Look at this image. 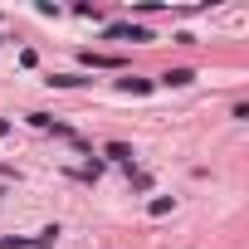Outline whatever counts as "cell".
I'll return each instance as SVG.
<instances>
[{
  "label": "cell",
  "instance_id": "obj_1",
  "mask_svg": "<svg viewBox=\"0 0 249 249\" xmlns=\"http://www.w3.org/2000/svg\"><path fill=\"white\" fill-rule=\"evenodd\" d=\"M107 39H132V44H142V39H152V35L137 30V25H107Z\"/></svg>",
  "mask_w": 249,
  "mask_h": 249
},
{
  "label": "cell",
  "instance_id": "obj_2",
  "mask_svg": "<svg viewBox=\"0 0 249 249\" xmlns=\"http://www.w3.org/2000/svg\"><path fill=\"white\" fill-rule=\"evenodd\" d=\"M191 78H196L191 69H166V73H161V83H166V88H186Z\"/></svg>",
  "mask_w": 249,
  "mask_h": 249
},
{
  "label": "cell",
  "instance_id": "obj_3",
  "mask_svg": "<svg viewBox=\"0 0 249 249\" xmlns=\"http://www.w3.org/2000/svg\"><path fill=\"white\" fill-rule=\"evenodd\" d=\"M54 239H59V225H49V230H39V234H35V239H30V244H35V249H49V244H54Z\"/></svg>",
  "mask_w": 249,
  "mask_h": 249
},
{
  "label": "cell",
  "instance_id": "obj_4",
  "mask_svg": "<svg viewBox=\"0 0 249 249\" xmlns=\"http://www.w3.org/2000/svg\"><path fill=\"white\" fill-rule=\"evenodd\" d=\"M107 157H112V161H122V166H132V147H122V142H112V147H107Z\"/></svg>",
  "mask_w": 249,
  "mask_h": 249
},
{
  "label": "cell",
  "instance_id": "obj_5",
  "mask_svg": "<svg viewBox=\"0 0 249 249\" xmlns=\"http://www.w3.org/2000/svg\"><path fill=\"white\" fill-rule=\"evenodd\" d=\"M49 83H59V88H78V83H88V78H83V73H54Z\"/></svg>",
  "mask_w": 249,
  "mask_h": 249
},
{
  "label": "cell",
  "instance_id": "obj_6",
  "mask_svg": "<svg viewBox=\"0 0 249 249\" xmlns=\"http://www.w3.org/2000/svg\"><path fill=\"white\" fill-rule=\"evenodd\" d=\"M83 64H93V69H107V64H117V59H107V54H93V49H83Z\"/></svg>",
  "mask_w": 249,
  "mask_h": 249
},
{
  "label": "cell",
  "instance_id": "obj_7",
  "mask_svg": "<svg viewBox=\"0 0 249 249\" xmlns=\"http://www.w3.org/2000/svg\"><path fill=\"white\" fill-rule=\"evenodd\" d=\"M122 88H127V93H152V83H147V78H122Z\"/></svg>",
  "mask_w": 249,
  "mask_h": 249
}]
</instances>
